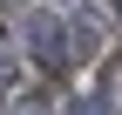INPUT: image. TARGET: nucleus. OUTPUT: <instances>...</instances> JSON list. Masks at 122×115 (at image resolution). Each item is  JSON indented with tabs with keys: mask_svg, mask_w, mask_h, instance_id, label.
I'll use <instances>...</instances> for the list:
<instances>
[{
	"mask_svg": "<svg viewBox=\"0 0 122 115\" xmlns=\"http://www.w3.org/2000/svg\"><path fill=\"white\" fill-rule=\"evenodd\" d=\"M27 41H34V61H41V68H68V61H75L68 27H61L54 14H34V20H27Z\"/></svg>",
	"mask_w": 122,
	"mask_h": 115,
	"instance_id": "1",
	"label": "nucleus"
},
{
	"mask_svg": "<svg viewBox=\"0 0 122 115\" xmlns=\"http://www.w3.org/2000/svg\"><path fill=\"white\" fill-rule=\"evenodd\" d=\"M14 115H48V102H41V95H27V102L14 108Z\"/></svg>",
	"mask_w": 122,
	"mask_h": 115,
	"instance_id": "3",
	"label": "nucleus"
},
{
	"mask_svg": "<svg viewBox=\"0 0 122 115\" xmlns=\"http://www.w3.org/2000/svg\"><path fill=\"white\" fill-rule=\"evenodd\" d=\"M102 102L122 108V54H109V61H102Z\"/></svg>",
	"mask_w": 122,
	"mask_h": 115,
	"instance_id": "2",
	"label": "nucleus"
},
{
	"mask_svg": "<svg viewBox=\"0 0 122 115\" xmlns=\"http://www.w3.org/2000/svg\"><path fill=\"white\" fill-rule=\"evenodd\" d=\"M0 108H7V75H0Z\"/></svg>",
	"mask_w": 122,
	"mask_h": 115,
	"instance_id": "4",
	"label": "nucleus"
},
{
	"mask_svg": "<svg viewBox=\"0 0 122 115\" xmlns=\"http://www.w3.org/2000/svg\"><path fill=\"white\" fill-rule=\"evenodd\" d=\"M109 7H122V0H109Z\"/></svg>",
	"mask_w": 122,
	"mask_h": 115,
	"instance_id": "5",
	"label": "nucleus"
}]
</instances>
